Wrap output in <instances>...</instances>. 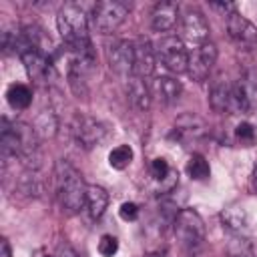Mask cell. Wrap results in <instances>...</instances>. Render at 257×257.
<instances>
[{
	"instance_id": "1",
	"label": "cell",
	"mask_w": 257,
	"mask_h": 257,
	"mask_svg": "<svg viewBox=\"0 0 257 257\" xmlns=\"http://www.w3.org/2000/svg\"><path fill=\"white\" fill-rule=\"evenodd\" d=\"M54 183H56V195L60 207L68 215L78 213L86 203V187H88L84 185L80 171L72 163L60 159L54 165Z\"/></svg>"
},
{
	"instance_id": "2",
	"label": "cell",
	"mask_w": 257,
	"mask_h": 257,
	"mask_svg": "<svg viewBox=\"0 0 257 257\" xmlns=\"http://www.w3.org/2000/svg\"><path fill=\"white\" fill-rule=\"evenodd\" d=\"M56 28H58L68 50H72L76 54L94 56L92 42L88 36V22H86L84 12L78 6H74V4L62 6L56 16Z\"/></svg>"
},
{
	"instance_id": "3",
	"label": "cell",
	"mask_w": 257,
	"mask_h": 257,
	"mask_svg": "<svg viewBox=\"0 0 257 257\" xmlns=\"http://www.w3.org/2000/svg\"><path fill=\"white\" fill-rule=\"evenodd\" d=\"M173 229L177 241L187 249H195L205 241V223L195 209H181L175 217Z\"/></svg>"
},
{
	"instance_id": "4",
	"label": "cell",
	"mask_w": 257,
	"mask_h": 257,
	"mask_svg": "<svg viewBox=\"0 0 257 257\" xmlns=\"http://www.w3.org/2000/svg\"><path fill=\"white\" fill-rule=\"evenodd\" d=\"M128 16V6L118 0H104L92 8V26L100 34H112Z\"/></svg>"
},
{
	"instance_id": "5",
	"label": "cell",
	"mask_w": 257,
	"mask_h": 257,
	"mask_svg": "<svg viewBox=\"0 0 257 257\" xmlns=\"http://www.w3.org/2000/svg\"><path fill=\"white\" fill-rule=\"evenodd\" d=\"M157 58L163 62V66L175 74H181V72H187V66H189V52L183 44L181 38L177 36H163L159 42H157Z\"/></svg>"
},
{
	"instance_id": "6",
	"label": "cell",
	"mask_w": 257,
	"mask_h": 257,
	"mask_svg": "<svg viewBox=\"0 0 257 257\" xmlns=\"http://www.w3.org/2000/svg\"><path fill=\"white\" fill-rule=\"evenodd\" d=\"M217 62V46L213 42H205L201 46H197L191 54H189V66H187V74L193 80H205L213 66Z\"/></svg>"
},
{
	"instance_id": "7",
	"label": "cell",
	"mask_w": 257,
	"mask_h": 257,
	"mask_svg": "<svg viewBox=\"0 0 257 257\" xmlns=\"http://www.w3.org/2000/svg\"><path fill=\"white\" fill-rule=\"evenodd\" d=\"M227 32H229V38L243 50H253L257 46V26L239 12L229 14Z\"/></svg>"
},
{
	"instance_id": "8",
	"label": "cell",
	"mask_w": 257,
	"mask_h": 257,
	"mask_svg": "<svg viewBox=\"0 0 257 257\" xmlns=\"http://www.w3.org/2000/svg\"><path fill=\"white\" fill-rule=\"evenodd\" d=\"M108 64L122 78L135 74V46L128 40H116L108 46Z\"/></svg>"
},
{
	"instance_id": "9",
	"label": "cell",
	"mask_w": 257,
	"mask_h": 257,
	"mask_svg": "<svg viewBox=\"0 0 257 257\" xmlns=\"http://www.w3.org/2000/svg\"><path fill=\"white\" fill-rule=\"evenodd\" d=\"M72 133H74L76 143L82 149H92L104 141L106 126L92 116H76V120L72 124Z\"/></svg>"
},
{
	"instance_id": "10",
	"label": "cell",
	"mask_w": 257,
	"mask_h": 257,
	"mask_svg": "<svg viewBox=\"0 0 257 257\" xmlns=\"http://www.w3.org/2000/svg\"><path fill=\"white\" fill-rule=\"evenodd\" d=\"M22 62H24V68H26V74L34 80V82H48L52 76H54V64L50 58H46L40 48H32V50H26L20 54Z\"/></svg>"
},
{
	"instance_id": "11",
	"label": "cell",
	"mask_w": 257,
	"mask_h": 257,
	"mask_svg": "<svg viewBox=\"0 0 257 257\" xmlns=\"http://www.w3.org/2000/svg\"><path fill=\"white\" fill-rule=\"evenodd\" d=\"M181 30H183V38L201 46L205 42H209V22L207 18L199 12V10H189L183 20H181Z\"/></svg>"
},
{
	"instance_id": "12",
	"label": "cell",
	"mask_w": 257,
	"mask_h": 257,
	"mask_svg": "<svg viewBox=\"0 0 257 257\" xmlns=\"http://www.w3.org/2000/svg\"><path fill=\"white\" fill-rule=\"evenodd\" d=\"M135 46V74L133 76H141L147 78L155 72V62H157V52L153 48V44L147 38H139L133 42Z\"/></svg>"
},
{
	"instance_id": "13",
	"label": "cell",
	"mask_w": 257,
	"mask_h": 257,
	"mask_svg": "<svg viewBox=\"0 0 257 257\" xmlns=\"http://www.w3.org/2000/svg\"><path fill=\"white\" fill-rule=\"evenodd\" d=\"M205 131H207L205 120H203L201 116H197V114H191V112L181 114V116L177 118V124H175V137H177L179 141H183V143H187V141H197L199 137L205 135Z\"/></svg>"
},
{
	"instance_id": "14",
	"label": "cell",
	"mask_w": 257,
	"mask_h": 257,
	"mask_svg": "<svg viewBox=\"0 0 257 257\" xmlns=\"http://www.w3.org/2000/svg\"><path fill=\"white\" fill-rule=\"evenodd\" d=\"M177 18H179V4L165 0V2H159L153 8L151 24L157 32H167L177 24Z\"/></svg>"
},
{
	"instance_id": "15",
	"label": "cell",
	"mask_w": 257,
	"mask_h": 257,
	"mask_svg": "<svg viewBox=\"0 0 257 257\" xmlns=\"http://www.w3.org/2000/svg\"><path fill=\"white\" fill-rule=\"evenodd\" d=\"M153 90H155V94H157L163 102L173 104V102L179 100V96H181V92H183V86H181V82H179L177 78H173V76H159V78H155V82H153Z\"/></svg>"
},
{
	"instance_id": "16",
	"label": "cell",
	"mask_w": 257,
	"mask_h": 257,
	"mask_svg": "<svg viewBox=\"0 0 257 257\" xmlns=\"http://www.w3.org/2000/svg\"><path fill=\"white\" fill-rule=\"evenodd\" d=\"M86 209H88V215L92 219H100L108 207V193L98 187V185H88L86 187Z\"/></svg>"
},
{
	"instance_id": "17",
	"label": "cell",
	"mask_w": 257,
	"mask_h": 257,
	"mask_svg": "<svg viewBox=\"0 0 257 257\" xmlns=\"http://www.w3.org/2000/svg\"><path fill=\"white\" fill-rule=\"evenodd\" d=\"M128 96H131V102H133V106L137 110H141V112L149 110V106H151V90L145 84V78H141V76H131L128 78Z\"/></svg>"
},
{
	"instance_id": "18",
	"label": "cell",
	"mask_w": 257,
	"mask_h": 257,
	"mask_svg": "<svg viewBox=\"0 0 257 257\" xmlns=\"http://www.w3.org/2000/svg\"><path fill=\"white\" fill-rule=\"evenodd\" d=\"M209 104L215 112L231 110V84L225 80L215 82L211 86V92H209Z\"/></svg>"
},
{
	"instance_id": "19",
	"label": "cell",
	"mask_w": 257,
	"mask_h": 257,
	"mask_svg": "<svg viewBox=\"0 0 257 257\" xmlns=\"http://www.w3.org/2000/svg\"><path fill=\"white\" fill-rule=\"evenodd\" d=\"M6 98H8V104L16 110H22V108H28L30 102H32V90L26 86V84H10L8 86V92H6Z\"/></svg>"
},
{
	"instance_id": "20",
	"label": "cell",
	"mask_w": 257,
	"mask_h": 257,
	"mask_svg": "<svg viewBox=\"0 0 257 257\" xmlns=\"http://www.w3.org/2000/svg\"><path fill=\"white\" fill-rule=\"evenodd\" d=\"M34 131L38 139H52L58 131V118L50 110H42L34 120Z\"/></svg>"
},
{
	"instance_id": "21",
	"label": "cell",
	"mask_w": 257,
	"mask_h": 257,
	"mask_svg": "<svg viewBox=\"0 0 257 257\" xmlns=\"http://www.w3.org/2000/svg\"><path fill=\"white\" fill-rule=\"evenodd\" d=\"M221 221L223 225L229 229V231H235V233H241L245 227H247V215H245V209L243 207H229L221 213Z\"/></svg>"
},
{
	"instance_id": "22",
	"label": "cell",
	"mask_w": 257,
	"mask_h": 257,
	"mask_svg": "<svg viewBox=\"0 0 257 257\" xmlns=\"http://www.w3.org/2000/svg\"><path fill=\"white\" fill-rule=\"evenodd\" d=\"M229 255L231 257H257V247L251 239L237 235L229 243Z\"/></svg>"
},
{
	"instance_id": "23",
	"label": "cell",
	"mask_w": 257,
	"mask_h": 257,
	"mask_svg": "<svg viewBox=\"0 0 257 257\" xmlns=\"http://www.w3.org/2000/svg\"><path fill=\"white\" fill-rule=\"evenodd\" d=\"M131 161H133V149L128 145H118L108 153V165L116 171L126 169L131 165Z\"/></svg>"
},
{
	"instance_id": "24",
	"label": "cell",
	"mask_w": 257,
	"mask_h": 257,
	"mask_svg": "<svg viewBox=\"0 0 257 257\" xmlns=\"http://www.w3.org/2000/svg\"><path fill=\"white\" fill-rule=\"evenodd\" d=\"M187 173H189V177L195 179V181H205V179L211 175V169H209L207 159H205L203 155L195 153V155L189 159V163H187Z\"/></svg>"
},
{
	"instance_id": "25",
	"label": "cell",
	"mask_w": 257,
	"mask_h": 257,
	"mask_svg": "<svg viewBox=\"0 0 257 257\" xmlns=\"http://www.w3.org/2000/svg\"><path fill=\"white\" fill-rule=\"evenodd\" d=\"M235 137H237V141L243 147H251V145H255L257 133H255V128H253L251 122H239L237 128H235Z\"/></svg>"
},
{
	"instance_id": "26",
	"label": "cell",
	"mask_w": 257,
	"mask_h": 257,
	"mask_svg": "<svg viewBox=\"0 0 257 257\" xmlns=\"http://www.w3.org/2000/svg\"><path fill=\"white\" fill-rule=\"evenodd\" d=\"M151 175H153L157 181H165L167 177H171V169H169L167 159H163V157L153 159V163H151Z\"/></svg>"
},
{
	"instance_id": "27",
	"label": "cell",
	"mask_w": 257,
	"mask_h": 257,
	"mask_svg": "<svg viewBox=\"0 0 257 257\" xmlns=\"http://www.w3.org/2000/svg\"><path fill=\"white\" fill-rule=\"evenodd\" d=\"M239 82L243 84V88H245V92H247L251 104L255 106V104H257V74H255V72H247Z\"/></svg>"
},
{
	"instance_id": "28",
	"label": "cell",
	"mask_w": 257,
	"mask_h": 257,
	"mask_svg": "<svg viewBox=\"0 0 257 257\" xmlns=\"http://www.w3.org/2000/svg\"><path fill=\"white\" fill-rule=\"evenodd\" d=\"M118 251V241L112 235H102L98 241V253L102 257H112Z\"/></svg>"
},
{
	"instance_id": "29",
	"label": "cell",
	"mask_w": 257,
	"mask_h": 257,
	"mask_svg": "<svg viewBox=\"0 0 257 257\" xmlns=\"http://www.w3.org/2000/svg\"><path fill=\"white\" fill-rule=\"evenodd\" d=\"M118 215L124 221H135L139 217V205L137 203H131V201L128 203H122L120 209H118Z\"/></svg>"
},
{
	"instance_id": "30",
	"label": "cell",
	"mask_w": 257,
	"mask_h": 257,
	"mask_svg": "<svg viewBox=\"0 0 257 257\" xmlns=\"http://www.w3.org/2000/svg\"><path fill=\"white\" fill-rule=\"evenodd\" d=\"M58 257H78V253L70 245H60L58 247Z\"/></svg>"
},
{
	"instance_id": "31",
	"label": "cell",
	"mask_w": 257,
	"mask_h": 257,
	"mask_svg": "<svg viewBox=\"0 0 257 257\" xmlns=\"http://www.w3.org/2000/svg\"><path fill=\"white\" fill-rule=\"evenodd\" d=\"M0 257H12V249H10L8 239H2L0 241Z\"/></svg>"
},
{
	"instance_id": "32",
	"label": "cell",
	"mask_w": 257,
	"mask_h": 257,
	"mask_svg": "<svg viewBox=\"0 0 257 257\" xmlns=\"http://www.w3.org/2000/svg\"><path fill=\"white\" fill-rule=\"evenodd\" d=\"M253 189H255V193H257V163H255V167H253Z\"/></svg>"
},
{
	"instance_id": "33",
	"label": "cell",
	"mask_w": 257,
	"mask_h": 257,
	"mask_svg": "<svg viewBox=\"0 0 257 257\" xmlns=\"http://www.w3.org/2000/svg\"><path fill=\"white\" fill-rule=\"evenodd\" d=\"M147 257H163V255H161V253H149Z\"/></svg>"
},
{
	"instance_id": "34",
	"label": "cell",
	"mask_w": 257,
	"mask_h": 257,
	"mask_svg": "<svg viewBox=\"0 0 257 257\" xmlns=\"http://www.w3.org/2000/svg\"><path fill=\"white\" fill-rule=\"evenodd\" d=\"M46 257H48V255H46Z\"/></svg>"
}]
</instances>
